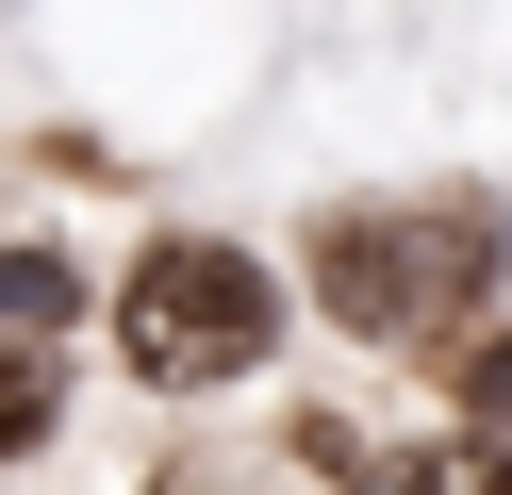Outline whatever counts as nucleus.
<instances>
[{
    "label": "nucleus",
    "mask_w": 512,
    "mask_h": 495,
    "mask_svg": "<svg viewBox=\"0 0 512 495\" xmlns=\"http://www.w3.org/2000/svg\"><path fill=\"white\" fill-rule=\"evenodd\" d=\"M116 347H133V380L215 396V380H248V363L281 347V281L248 248H215V231H166V248L116 281Z\"/></svg>",
    "instance_id": "f03ea898"
},
{
    "label": "nucleus",
    "mask_w": 512,
    "mask_h": 495,
    "mask_svg": "<svg viewBox=\"0 0 512 495\" xmlns=\"http://www.w3.org/2000/svg\"><path fill=\"white\" fill-rule=\"evenodd\" d=\"M479 281H496V215H479V198H364V215L314 231V297H331V330H364V347L463 330Z\"/></svg>",
    "instance_id": "f257e3e1"
},
{
    "label": "nucleus",
    "mask_w": 512,
    "mask_h": 495,
    "mask_svg": "<svg viewBox=\"0 0 512 495\" xmlns=\"http://www.w3.org/2000/svg\"><path fill=\"white\" fill-rule=\"evenodd\" d=\"M50 413H67V347L50 330H0V462L50 446Z\"/></svg>",
    "instance_id": "7ed1b4c3"
},
{
    "label": "nucleus",
    "mask_w": 512,
    "mask_h": 495,
    "mask_svg": "<svg viewBox=\"0 0 512 495\" xmlns=\"http://www.w3.org/2000/svg\"><path fill=\"white\" fill-rule=\"evenodd\" d=\"M380 495H512V446H413Z\"/></svg>",
    "instance_id": "20e7f679"
}]
</instances>
